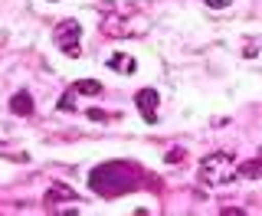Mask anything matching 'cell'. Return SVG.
Listing matches in <instances>:
<instances>
[{
  "label": "cell",
  "mask_w": 262,
  "mask_h": 216,
  "mask_svg": "<svg viewBox=\"0 0 262 216\" xmlns=\"http://www.w3.org/2000/svg\"><path fill=\"white\" fill-rule=\"evenodd\" d=\"M79 36H82V27L76 20H62L59 27L53 30V39L59 43V49L66 56H79Z\"/></svg>",
  "instance_id": "3957f363"
},
{
  "label": "cell",
  "mask_w": 262,
  "mask_h": 216,
  "mask_svg": "<svg viewBox=\"0 0 262 216\" xmlns=\"http://www.w3.org/2000/svg\"><path fill=\"white\" fill-rule=\"evenodd\" d=\"M196 180H200L203 187H223V184H233V180H236V157L226 154V151L207 154V157L200 161Z\"/></svg>",
  "instance_id": "7a4b0ae2"
},
{
  "label": "cell",
  "mask_w": 262,
  "mask_h": 216,
  "mask_svg": "<svg viewBox=\"0 0 262 216\" xmlns=\"http://www.w3.org/2000/svg\"><path fill=\"white\" fill-rule=\"evenodd\" d=\"M236 177H243V180H262V154H256L252 161L236 164Z\"/></svg>",
  "instance_id": "8992f818"
},
{
  "label": "cell",
  "mask_w": 262,
  "mask_h": 216,
  "mask_svg": "<svg viewBox=\"0 0 262 216\" xmlns=\"http://www.w3.org/2000/svg\"><path fill=\"white\" fill-rule=\"evenodd\" d=\"M233 0H207V7H216V10H226Z\"/></svg>",
  "instance_id": "8fae6325"
},
{
  "label": "cell",
  "mask_w": 262,
  "mask_h": 216,
  "mask_svg": "<svg viewBox=\"0 0 262 216\" xmlns=\"http://www.w3.org/2000/svg\"><path fill=\"white\" fill-rule=\"evenodd\" d=\"M108 69H115V72H125V76H131V72L138 69V62L131 59L128 53H115V56H108Z\"/></svg>",
  "instance_id": "52a82bcc"
},
{
  "label": "cell",
  "mask_w": 262,
  "mask_h": 216,
  "mask_svg": "<svg viewBox=\"0 0 262 216\" xmlns=\"http://www.w3.org/2000/svg\"><path fill=\"white\" fill-rule=\"evenodd\" d=\"M10 112L20 115V118H23V115H33V95L30 92H16L10 98Z\"/></svg>",
  "instance_id": "ba28073f"
},
{
  "label": "cell",
  "mask_w": 262,
  "mask_h": 216,
  "mask_svg": "<svg viewBox=\"0 0 262 216\" xmlns=\"http://www.w3.org/2000/svg\"><path fill=\"white\" fill-rule=\"evenodd\" d=\"M62 200H76V190L69 184H59V180H56V184L49 187V193H46V206L53 210V206H59Z\"/></svg>",
  "instance_id": "5b68a950"
},
{
  "label": "cell",
  "mask_w": 262,
  "mask_h": 216,
  "mask_svg": "<svg viewBox=\"0 0 262 216\" xmlns=\"http://www.w3.org/2000/svg\"><path fill=\"white\" fill-rule=\"evenodd\" d=\"M53 4H56V0H53Z\"/></svg>",
  "instance_id": "7c38bea8"
},
{
  "label": "cell",
  "mask_w": 262,
  "mask_h": 216,
  "mask_svg": "<svg viewBox=\"0 0 262 216\" xmlns=\"http://www.w3.org/2000/svg\"><path fill=\"white\" fill-rule=\"evenodd\" d=\"M135 102H138V112H141V118L147 121V124H154L158 121V92L154 89H141V92L135 95Z\"/></svg>",
  "instance_id": "277c9868"
},
{
  "label": "cell",
  "mask_w": 262,
  "mask_h": 216,
  "mask_svg": "<svg viewBox=\"0 0 262 216\" xmlns=\"http://www.w3.org/2000/svg\"><path fill=\"white\" fill-rule=\"evenodd\" d=\"M184 157H187V151H184V147H170L164 161H167V164H180V161H184Z\"/></svg>",
  "instance_id": "30bf717a"
},
{
  "label": "cell",
  "mask_w": 262,
  "mask_h": 216,
  "mask_svg": "<svg viewBox=\"0 0 262 216\" xmlns=\"http://www.w3.org/2000/svg\"><path fill=\"white\" fill-rule=\"evenodd\" d=\"M102 33L115 39H125V36H144L147 33V20L141 13L128 10V7H108V16L102 20Z\"/></svg>",
  "instance_id": "6da1fadb"
},
{
  "label": "cell",
  "mask_w": 262,
  "mask_h": 216,
  "mask_svg": "<svg viewBox=\"0 0 262 216\" xmlns=\"http://www.w3.org/2000/svg\"><path fill=\"white\" fill-rule=\"evenodd\" d=\"M72 95H102V82H95V79H82L76 82V85L69 89Z\"/></svg>",
  "instance_id": "9c48e42d"
}]
</instances>
